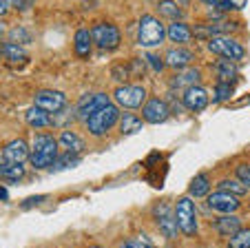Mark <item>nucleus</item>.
Listing matches in <instances>:
<instances>
[{
    "label": "nucleus",
    "instance_id": "nucleus-1",
    "mask_svg": "<svg viewBox=\"0 0 250 248\" xmlns=\"http://www.w3.org/2000/svg\"><path fill=\"white\" fill-rule=\"evenodd\" d=\"M58 146H60V142L49 133L36 135V140L31 144V155H29L31 164L36 169H51L53 162L58 159Z\"/></svg>",
    "mask_w": 250,
    "mask_h": 248
},
{
    "label": "nucleus",
    "instance_id": "nucleus-2",
    "mask_svg": "<svg viewBox=\"0 0 250 248\" xmlns=\"http://www.w3.org/2000/svg\"><path fill=\"white\" fill-rule=\"evenodd\" d=\"M166 38V29L155 16L144 14L140 18V27H137V43L142 47H157L164 43Z\"/></svg>",
    "mask_w": 250,
    "mask_h": 248
},
{
    "label": "nucleus",
    "instance_id": "nucleus-3",
    "mask_svg": "<svg viewBox=\"0 0 250 248\" xmlns=\"http://www.w3.org/2000/svg\"><path fill=\"white\" fill-rule=\"evenodd\" d=\"M84 122H86V129H89L91 135H104V133H109L120 122V109L109 102L106 107L95 111L91 117H86Z\"/></svg>",
    "mask_w": 250,
    "mask_h": 248
},
{
    "label": "nucleus",
    "instance_id": "nucleus-4",
    "mask_svg": "<svg viewBox=\"0 0 250 248\" xmlns=\"http://www.w3.org/2000/svg\"><path fill=\"white\" fill-rule=\"evenodd\" d=\"M175 222H177V230H182L184 235H188V237L197 235L195 202L190 197H180V202L175 204Z\"/></svg>",
    "mask_w": 250,
    "mask_h": 248
},
{
    "label": "nucleus",
    "instance_id": "nucleus-5",
    "mask_svg": "<svg viewBox=\"0 0 250 248\" xmlns=\"http://www.w3.org/2000/svg\"><path fill=\"white\" fill-rule=\"evenodd\" d=\"M91 38H93V43L98 45L102 51H113V49L120 47L122 43V33L115 24L111 23H100L91 29Z\"/></svg>",
    "mask_w": 250,
    "mask_h": 248
},
{
    "label": "nucleus",
    "instance_id": "nucleus-6",
    "mask_svg": "<svg viewBox=\"0 0 250 248\" xmlns=\"http://www.w3.org/2000/svg\"><path fill=\"white\" fill-rule=\"evenodd\" d=\"M113 98L120 107L135 111V109H142V104L146 102V89L142 85H122L115 89Z\"/></svg>",
    "mask_w": 250,
    "mask_h": 248
},
{
    "label": "nucleus",
    "instance_id": "nucleus-7",
    "mask_svg": "<svg viewBox=\"0 0 250 248\" xmlns=\"http://www.w3.org/2000/svg\"><path fill=\"white\" fill-rule=\"evenodd\" d=\"M208 49L215 56L222 58V60L239 62L246 58V49L237 40H232V38H212V40H208Z\"/></svg>",
    "mask_w": 250,
    "mask_h": 248
},
{
    "label": "nucleus",
    "instance_id": "nucleus-8",
    "mask_svg": "<svg viewBox=\"0 0 250 248\" xmlns=\"http://www.w3.org/2000/svg\"><path fill=\"white\" fill-rule=\"evenodd\" d=\"M33 104L38 109L47 113H60L62 109H66V95L62 91H56V89H42L38 93L33 95Z\"/></svg>",
    "mask_w": 250,
    "mask_h": 248
},
{
    "label": "nucleus",
    "instance_id": "nucleus-9",
    "mask_svg": "<svg viewBox=\"0 0 250 248\" xmlns=\"http://www.w3.org/2000/svg\"><path fill=\"white\" fill-rule=\"evenodd\" d=\"M168 115H170L168 104L160 98L146 100L144 107H142V120L148 122V124H162V122L168 120Z\"/></svg>",
    "mask_w": 250,
    "mask_h": 248
},
{
    "label": "nucleus",
    "instance_id": "nucleus-10",
    "mask_svg": "<svg viewBox=\"0 0 250 248\" xmlns=\"http://www.w3.org/2000/svg\"><path fill=\"white\" fill-rule=\"evenodd\" d=\"M208 206L215 213L230 215V213H235L239 208V197L230 195V193H224V191H215V193H208Z\"/></svg>",
    "mask_w": 250,
    "mask_h": 248
},
{
    "label": "nucleus",
    "instance_id": "nucleus-11",
    "mask_svg": "<svg viewBox=\"0 0 250 248\" xmlns=\"http://www.w3.org/2000/svg\"><path fill=\"white\" fill-rule=\"evenodd\" d=\"M106 104H109V95L106 93H86L84 98L76 104V113H78V117L86 120V117H91L95 111H100V109L106 107Z\"/></svg>",
    "mask_w": 250,
    "mask_h": 248
},
{
    "label": "nucleus",
    "instance_id": "nucleus-12",
    "mask_svg": "<svg viewBox=\"0 0 250 248\" xmlns=\"http://www.w3.org/2000/svg\"><path fill=\"white\" fill-rule=\"evenodd\" d=\"M155 220L160 224L162 233L166 237H175V230H177V222H175V211H170V206L166 204H157L155 206Z\"/></svg>",
    "mask_w": 250,
    "mask_h": 248
},
{
    "label": "nucleus",
    "instance_id": "nucleus-13",
    "mask_svg": "<svg viewBox=\"0 0 250 248\" xmlns=\"http://www.w3.org/2000/svg\"><path fill=\"white\" fill-rule=\"evenodd\" d=\"M29 155H31V149L27 146V142H24L22 137H18V140H11L9 144L2 149V158H5V162L24 164L29 159Z\"/></svg>",
    "mask_w": 250,
    "mask_h": 248
},
{
    "label": "nucleus",
    "instance_id": "nucleus-14",
    "mask_svg": "<svg viewBox=\"0 0 250 248\" xmlns=\"http://www.w3.org/2000/svg\"><path fill=\"white\" fill-rule=\"evenodd\" d=\"M184 107L190 111H204L208 107V93L204 87L195 85L184 91Z\"/></svg>",
    "mask_w": 250,
    "mask_h": 248
},
{
    "label": "nucleus",
    "instance_id": "nucleus-15",
    "mask_svg": "<svg viewBox=\"0 0 250 248\" xmlns=\"http://www.w3.org/2000/svg\"><path fill=\"white\" fill-rule=\"evenodd\" d=\"M193 58H195L193 51H188V49H184V47H175L166 53V65L173 67V69H184L186 65L193 62Z\"/></svg>",
    "mask_w": 250,
    "mask_h": 248
},
{
    "label": "nucleus",
    "instance_id": "nucleus-16",
    "mask_svg": "<svg viewBox=\"0 0 250 248\" xmlns=\"http://www.w3.org/2000/svg\"><path fill=\"white\" fill-rule=\"evenodd\" d=\"M166 36H168L175 45H188L190 40H193V29L184 23H173L166 29Z\"/></svg>",
    "mask_w": 250,
    "mask_h": 248
},
{
    "label": "nucleus",
    "instance_id": "nucleus-17",
    "mask_svg": "<svg viewBox=\"0 0 250 248\" xmlns=\"http://www.w3.org/2000/svg\"><path fill=\"white\" fill-rule=\"evenodd\" d=\"M24 120H27L29 127L42 129V127H49V124H51V113L42 111V109H38L36 104H33L31 109H27V113H24Z\"/></svg>",
    "mask_w": 250,
    "mask_h": 248
},
{
    "label": "nucleus",
    "instance_id": "nucleus-18",
    "mask_svg": "<svg viewBox=\"0 0 250 248\" xmlns=\"http://www.w3.org/2000/svg\"><path fill=\"white\" fill-rule=\"evenodd\" d=\"M91 45H93V38H91L89 29H78L76 38H73V49L80 58H86L91 53Z\"/></svg>",
    "mask_w": 250,
    "mask_h": 248
},
{
    "label": "nucleus",
    "instance_id": "nucleus-19",
    "mask_svg": "<svg viewBox=\"0 0 250 248\" xmlns=\"http://www.w3.org/2000/svg\"><path fill=\"white\" fill-rule=\"evenodd\" d=\"M215 230H217L219 235H235L237 230L241 228V222H239V217H235V215H222L219 220H215Z\"/></svg>",
    "mask_w": 250,
    "mask_h": 248
},
{
    "label": "nucleus",
    "instance_id": "nucleus-20",
    "mask_svg": "<svg viewBox=\"0 0 250 248\" xmlns=\"http://www.w3.org/2000/svg\"><path fill=\"white\" fill-rule=\"evenodd\" d=\"M202 78L197 69H186V71H180V73L173 78V87H180V89H188V87H195Z\"/></svg>",
    "mask_w": 250,
    "mask_h": 248
},
{
    "label": "nucleus",
    "instance_id": "nucleus-21",
    "mask_svg": "<svg viewBox=\"0 0 250 248\" xmlns=\"http://www.w3.org/2000/svg\"><path fill=\"white\" fill-rule=\"evenodd\" d=\"M142 124H144V120L137 117L135 113H124V115H120V131H122L124 135H133V133H137L142 129Z\"/></svg>",
    "mask_w": 250,
    "mask_h": 248
},
{
    "label": "nucleus",
    "instance_id": "nucleus-22",
    "mask_svg": "<svg viewBox=\"0 0 250 248\" xmlns=\"http://www.w3.org/2000/svg\"><path fill=\"white\" fill-rule=\"evenodd\" d=\"M58 142H60V144L64 146V151H69V153H80V151L84 149V142H82V137L78 135L76 131H64Z\"/></svg>",
    "mask_w": 250,
    "mask_h": 248
},
{
    "label": "nucleus",
    "instance_id": "nucleus-23",
    "mask_svg": "<svg viewBox=\"0 0 250 248\" xmlns=\"http://www.w3.org/2000/svg\"><path fill=\"white\" fill-rule=\"evenodd\" d=\"M157 11H160L162 18H168L173 23H177V18H182V9L175 0H160L157 2Z\"/></svg>",
    "mask_w": 250,
    "mask_h": 248
},
{
    "label": "nucleus",
    "instance_id": "nucleus-24",
    "mask_svg": "<svg viewBox=\"0 0 250 248\" xmlns=\"http://www.w3.org/2000/svg\"><path fill=\"white\" fill-rule=\"evenodd\" d=\"M0 175L7 178L9 182H18V180L24 178V164H18V162H5L0 166Z\"/></svg>",
    "mask_w": 250,
    "mask_h": 248
},
{
    "label": "nucleus",
    "instance_id": "nucleus-25",
    "mask_svg": "<svg viewBox=\"0 0 250 248\" xmlns=\"http://www.w3.org/2000/svg\"><path fill=\"white\" fill-rule=\"evenodd\" d=\"M217 191L230 193V195H237V197H244L248 188H246L237 178H226V180H222V182L217 184Z\"/></svg>",
    "mask_w": 250,
    "mask_h": 248
},
{
    "label": "nucleus",
    "instance_id": "nucleus-26",
    "mask_svg": "<svg viewBox=\"0 0 250 248\" xmlns=\"http://www.w3.org/2000/svg\"><path fill=\"white\" fill-rule=\"evenodd\" d=\"M208 193H210V182H208V178L206 175H197V178L190 182V186H188V195L208 197Z\"/></svg>",
    "mask_w": 250,
    "mask_h": 248
},
{
    "label": "nucleus",
    "instance_id": "nucleus-27",
    "mask_svg": "<svg viewBox=\"0 0 250 248\" xmlns=\"http://www.w3.org/2000/svg\"><path fill=\"white\" fill-rule=\"evenodd\" d=\"M215 71H217L219 82H230L232 85V80L237 78V67L232 65L230 60H222L217 67H215Z\"/></svg>",
    "mask_w": 250,
    "mask_h": 248
},
{
    "label": "nucleus",
    "instance_id": "nucleus-28",
    "mask_svg": "<svg viewBox=\"0 0 250 248\" xmlns=\"http://www.w3.org/2000/svg\"><path fill=\"white\" fill-rule=\"evenodd\" d=\"M0 53L7 58V60H11V62H22L24 58H27V53H24V49L20 47V45H16V43H7V45H2L0 47Z\"/></svg>",
    "mask_w": 250,
    "mask_h": 248
},
{
    "label": "nucleus",
    "instance_id": "nucleus-29",
    "mask_svg": "<svg viewBox=\"0 0 250 248\" xmlns=\"http://www.w3.org/2000/svg\"><path fill=\"white\" fill-rule=\"evenodd\" d=\"M80 164V159H78V153H69L66 151V155H62V158H58L56 162H53V166L49 171H53V173H58V171H64V169H71V166H78Z\"/></svg>",
    "mask_w": 250,
    "mask_h": 248
},
{
    "label": "nucleus",
    "instance_id": "nucleus-30",
    "mask_svg": "<svg viewBox=\"0 0 250 248\" xmlns=\"http://www.w3.org/2000/svg\"><path fill=\"white\" fill-rule=\"evenodd\" d=\"M228 248H250V228H239L228 239Z\"/></svg>",
    "mask_w": 250,
    "mask_h": 248
},
{
    "label": "nucleus",
    "instance_id": "nucleus-31",
    "mask_svg": "<svg viewBox=\"0 0 250 248\" xmlns=\"http://www.w3.org/2000/svg\"><path fill=\"white\" fill-rule=\"evenodd\" d=\"M228 98H232V85L230 82H219V85L215 87L212 100H215V102H226Z\"/></svg>",
    "mask_w": 250,
    "mask_h": 248
},
{
    "label": "nucleus",
    "instance_id": "nucleus-32",
    "mask_svg": "<svg viewBox=\"0 0 250 248\" xmlns=\"http://www.w3.org/2000/svg\"><path fill=\"white\" fill-rule=\"evenodd\" d=\"M235 175H237V180H239L246 188H250V164H239Z\"/></svg>",
    "mask_w": 250,
    "mask_h": 248
},
{
    "label": "nucleus",
    "instance_id": "nucleus-33",
    "mask_svg": "<svg viewBox=\"0 0 250 248\" xmlns=\"http://www.w3.org/2000/svg\"><path fill=\"white\" fill-rule=\"evenodd\" d=\"M246 7V0H222L219 2V9L224 11H237V9H244Z\"/></svg>",
    "mask_w": 250,
    "mask_h": 248
},
{
    "label": "nucleus",
    "instance_id": "nucleus-34",
    "mask_svg": "<svg viewBox=\"0 0 250 248\" xmlns=\"http://www.w3.org/2000/svg\"><path fill=\"white\" fill-rule=\"evenodd\" d=\"M11 40H14L16 45L22 40V43H29L31 40V36H29V31L27 29H11Z\"/></svg>",
    "mask_w": 250,
    "mask_h": 248
},
{
    "label": "nucleus",
    "instance_id": "nucleus-35",
    "mask_svg": "<svg viewBox=\"0 0 250 248\" xmlns=\"http://www.w3.org/2000/svg\"><path fill=\"white\" fill-rule=\"evenodd\" d=\"M120 248H144V244H142L140 239H126V242H122Z\"/></svg>",
    "mask_w": 250,
    "mask_h": 248
},
{
    "label": "nucleus",
    "instance_id": "nucleus-36",
    "mask_svg": "<svg viewBox=\"0 0 250 248\" xmlns=\"http://www.w3.org/2000/svg\"><path fill=\"white\" fill-rule=\"evenodd\" d=\"M146 58H148V62H151V65H153V67H155V71H162V62H160V60H157V58H155V56H151V53H148V56H146Z\"/></svg>",
    "mask_w": 250,
    "mask_h": 248
},
{
    "label": "nucleus",
    "instance_id": "nucleus-37",
    "mask_svg": "<svg viewBox=\"0 0 250 248\" xmlns=\"http://www.w3.org/2000/svg\"><path fill=\"white\" fill-rule=\"evenodd\" d=\"M9 9V0H0V16H5Z\"/></svg>",
    "mask_w": 250,
    "mask_h": 248
},
{
    "label": "nucleus",
    "instance_id": "nucleus-38",
    "mask_svg": "<svg viewBox=\"0 0 250 248\" xmlns=\"http://www.w3.org/2000/svg\"><path fill=\"white\" fill-rule=\"evenodd\" d=\"M42 200H44L42 195H40V197H33V200H27V202H24L22 206H31V204H38V202H42Z\"/></svg>",
    "mask_w": 250,
    "mask_h": 248
},
{
    "label": "nucleus",
    "instance_id": "nucleus-39",
    "mask_svg": "<svg viewBox=\"0 0 250 248\" xmlns=\"http://www.w3.org/2000/svg\"><path fill=\"white\" fill-rule=\"evenodd\" d=\"M204 5H215V7H219V2H222V0H202Z\"/></svg>",
    "mask_w": 250,
    "mask_h": 248
},
{
    "label": "nucleus",
    "instance_id": "nucleus-40",
    "mask_svg": "<svg viewBox=\"0 0 250 248\" xmlns=\"http://www.w3.org/2000/svg\"><path fill=\"white\" fill-rule=\"evenodd\" d=\"M0 200H7V191H5V188H0Z\"/></svg>",
    "mask_w": 250,
    "mask_h": 248
},
{
    "label": "nucleus",
    "instance_id": "nucleus-41",
    "mask_svg": "<svg viewBox=\"0 0 250 248\" xmlns=\"http://www.w3.org/2000/svg\"><path fill=\"white\" fill-rule=\"evenodd\" d=\"M2 33H5V23L0 20V36H2Z\"/></svg>",
    "mask_w": 250,
    "mask_h": 248
},
{
    "label": "nucleus",
    "instance_id": "nucleus-42",
    "mask_svg": "<svg viewBox=\"0 0 250 248\" xmlns=\"http://www.w3.org/2000/svg\"><path fill=\"white\" fill-rule=\"evenodd\" d=\"M180 2H182L184 7H186V5H190V0H180ZM180 2H177V5H180Z\"/></svg>",
    "mask_w": 250,
    "mask_h": 248
},
{
    "label": "nucleus",
    "instance_id": "nucleus-43",
    "mask_svg": "<svg viewBox=\"0 0 250 248\" xmlns=\"http://www.w3.org/2000/svg\"><path fill=\"white\" fill-rule=\"evenodd\" d=\"M151 2H160V0H151Z\"/></svg>",
    "mask_w": 250,
    "mask_h": 248
},
{
    "label": "nucleus",
    "instance_id": "nucleus-44",
    "mask_svg": "<svg viewBox=\"0 0 250 248\" xmlns=\"http://www.w3.org/2000/svg\"><path fill=\"white\" fill-rule=\"evenodd\" d=\"M91 248H100V246H91Z\"/></svg>",
    "mask_w": 250,
    "mask_h": 248
},
{
    "label": "nucleus",
    "instance_id": "nucleus-45",
    "mask_svg": "<svg viewBox=\"0 0 250 248\" xmlns=\"http://www.w3.org/2000/svg\"><path fill=\"white\" fill-rule=\"evenodd\" d=\"M0 166H2V159H0Z\"/></svg>",
    "mask_w": 250,
    "mask_h": 248
}]
</instances>
